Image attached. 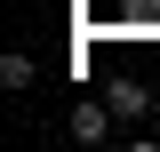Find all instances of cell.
<instances>
[{
	"label": "cell",
	"instance_id": "1",
	"mask_svg": "<svg viewBox=\"0 0 160 152\" xmlns=\"http://www.w3.org/2000/svg\"><path fill=\"white\" fill-rule=\"evenodd\" d=\"M112 104H104V96H80L72 104V120H64V136H72V144H104V136H112Z\"/></svg>",
	"mask_w": 160,
	"mask_h": 152
},
{
	"label": "cell",
	"instance_id": "2",
	"mask_svg": "<svg viewBox=\"0 0 160 152\" xmlns=\"http://www.w3.org/2000/svg\"><path fill=\"white\" fill-rule=\"evenodd\" d=\"M104 96H112V112H120V120H144V112H152V96H144L136 80H112Z\"/></svg>",
	"mask_w": 160,
	"mask_h": 152
},
{
	"label": "cell",
	"instance_id": "3",
	"mask_svg": "<svg viewBox=\"0 0 160 152\" xmlns=\"http://www.w3.org/2000/svg\"><path fill=\"white\" fill-rule=\"evenodd\" d=\"M0 88H32V56H24V48L0 56Z\"/></svg>",
	"mask_w": 160,
	"mask_h": 152
},
{
	"label": "cell",
	"instance_id": "4",
	"mask_svg": "<svg viewBox=\"0 0 160 152\" xmlns=\"http://www.w3.org/2000/svg\"><path fill=\"white\" fill-rule=\"evenodd\" d=\"M128 24H160V0H128Z\"/></svg>",
	"mask_w": 160,
	"mask_h": 152
}]
</instances>
